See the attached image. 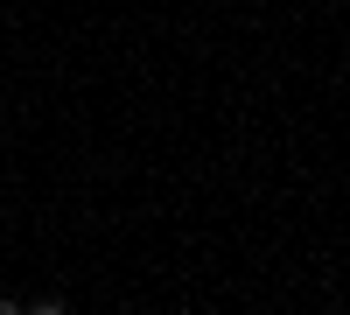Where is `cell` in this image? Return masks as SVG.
I'll list each match as a JSON object with an SVG mask.
<instances>
[{
  "mask_svg": "<svg viewBox=\"0 0 350 315\" xmlns=\"http://www.w3.org/2000/svg\"><path fill=\"white\" fill-rule=\"evenodd\" d=\"M28 315H64V301H36V308H28Z\"/></svg>",
  "mask_w": 350,
  "mask_h": 315,
  "instance_id": "cell-1",
  "label": "cell"
},
{
  "mask_svg": "<svg viewBox=\"0 0 350 315\" xmlns=\"http://www.w3.org/2000/svg\"><path fill=\"white\" fill-rule=\"evenodd\" d=\"M0 315H28V308H21V301H0Z\"/></svg>",
  "mask_w": 350,
  "mask_h": 315,
  "instance_id": "cell-2",
  "label": "cell"
}]
</instances>
